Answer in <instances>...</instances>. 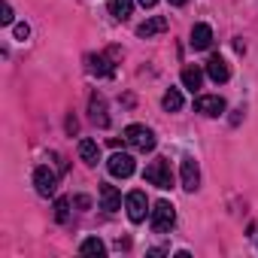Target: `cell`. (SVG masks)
<instances>
[{
    "label": "cell",
    "mask_w": 258,
    "mask_h": 258,
    "mask_svg": "<svg viewBox=\"0 0 258 258\" xmlns=\"http://www.w3.org/2000/svg\"><path fill=\"white\" fill-rule=\"evenodd\" d=\"M167 4H170V7H182V4H185V0H167Z\"/></svg>",
    "instance_id": "d4e9b609"
},
{
    "label": "cell",
    "mask_w": 258,
    "mask_h": 258,
    "mask_svg": "<svg viewBox=\"0 0 258 258\" xmlns=\"http://www.w3.org/2000/svg\"><path fill=\"white\" fill-rule=\"evenodd\" d=\"M182 188L185 191H198V185H201V167H198V161L195 158H182Z\"/></svg>",
    "instance_id": "ba28073f"
},
{
    "label": "cell",
    "mask_w": 258,
    "mask_h": 258,
    "mask_svg": "<svg viewBox=\"0 0 258 258\" xmlns=\"http://www.w3.org/2000/svg\"><path fill=\"white\" fill-rule=\"evenodd\" d=\"M124 143L134 146L137 152H152L155 149V134L146 124H127L124 127Z\"/></svg>",
    "instance_id": "3957f363"
},
{
    "label": "cell",
    "mask_w": 258,
    "mask_h": 258,
    "mask_svg": "<svg viewBox=\"0 0 258 258\" xmlns=\"http://www.w3.org/2000/svg\"><path fill=\"white\" fill-rule=\"evenodd\" d=\"M79 252H82V255H97V258H103V255H106V246H103V240H97V237H88V240H82Z\"/></svg>",
    "instance_id": "ac0fdd59"
},
{
    "label": "cell",
    "mask_w": 258,
    "mask_h": 258,
    "mask_svg": "<svg viewBox=\"0 0 258 258\" xmlns=\"http://www.w3.org/2000/svg\"><path fill=\"white\" fill-rule=\"evenodd\" d=\"M76 127H79V124H76V118L70 115V118H67V131H70V134H76Z\"/></svg>",
    "instance_id": "603a6c76"
},
{
    "label": "cell",
    "mask_w": 258,
    "mask_h": 258,
    "mask_svg": "<svg viewBox=\"0 0 258 258\" xmlns=\"http://www.w3.org/2000/svg\"><path fill=\"white\" fill-rule=\"evenodd\" d=\"M207 76H210L213 82H228V76H231V70H228V64H225V58H219V55H213V58L207 61Z\"/></svg>",
    "instance_id": "8fae6325"
},
{
    "label": "cell",
    "mask_w": 258,
    "mask_h": 258,
    "mask_svg": "<svg viewBox=\"0 0 258 258\" xmlns=\"http://www.w3.org/2000/svg\"><path fill=\"white\" fill-rule=\"evenodd\" d=\"M79 158L94 167V164L100 161V146H97L94 140H79Z\"/></svg>",
    "instance_id": "2e32d148"
},
{
    "label": "cell",
    "mask_w": 258,
    "mask_h": 258,
    "mask_svg": "<svg viewBox=\"0 0 258 258\" xmlns=\"http://www.w3.org/2000/svg\"><path fill=\"white\" fill-rule=\"evenodd\" d=\"M149 207V201H146V191H131L124 198V210H127V219H131L134 225H140L143 219H146V210Z\"/></svg>",
    "instance_id": "5b68a950"
},
{
    "label": "cell",
    "mask_w": 258,
    "mask_h": 258,
    "mask_svg": "<svg viewBox=\"0 0 258 258\" xmlns=\"http://www.w3.org/2000/svg\"><path fill=\"white\" fill-rule=\"evenodd\" d=\"M137 4H140V7H143V10H152V7H155V4H158V0H137Z\"/></svg>",
    "instance_id": "cb8c5ba5"
},
{
    "label": "cell",
    "mask_w": 258,
    "mask_h": 258,
    "mask_svg": "<svg viewBox=\"0 0 258 258\" xmlns=\"http://www.w3.org/2000/svg\"><path fill=\"white\" fill-rule=\"evenodd\" d=\"M34 188L40 198H52L58 191V173L49 170V167H37L34 170Z\"/></svg>",
    "instance_id": "277c9868"
},
{
    "label": "cell",
    "mask_w": 258,
    "mask_h": 258,
    "mask_svg": "<svg viewBox=\"0 0 258 258\" xmlns=\"http://www.w3.org/2000/svg\"><path fill=\"white\" fill-rule=\"evenodd\" d=\"M88 70L94 73V76H112L115 73V67H112V61L106 58V55H88Z\"/></svg>",
    "instance_id": "5bb4252c"
},
{
    "label": "cell",
    "mask_w": 258,
    "mask_h": 258,
    "mask_svg": "<svg viewBox=\"0 0 258 258\" xmlns=\"http://www.w3.org/2000/svg\"><path fill=\"white\" fill-rule=\"evenodd\" d=\"M149 225L155 234H167L173 225H176V210L170 201H158L152 210H149Z\"/></svg>",
    "instance_id": "7a4b0ae2"
},
{
    "label": "cell",
    "mask_w": 258,
    "mask_h": 258,
    "mask_svg": "<svg viewBox=\"0 0 258 258\" xmlns=\"http://www.w3.org/2000/svg\"><path fill=\"white\" fill-rule=\"evenodd\" d=\"M106 170H109L112 176L127 179V176L134 173V158L127 155V152H112V155H109V161H106Z\"/></svg>",
    "instance_id": "8992f818"
},
{
    "label": "cell",
    "mask_w": 258,
    "mask_h": 258,
    "mask_svg": "<svg viewBox=\"0 0 258 258\" xmlns=\"http://www.w3.org/2000/svg\"><path fill=\"white\" fill-rule=\"evenodd\" d=\"M100 207H103L106 213H115V210L121 207V195H118L115 185H109V182L100 185Z\"/></svg>",
    "instance_id": "30bf717a"
},
{
    "label": "cell",
    "mask_w": 258,
    "mask_h": 258,
    "mask_svg": "<svg viewBox=\"0 0 258 258\" xmlns=\"http://www.w3.org/2000/svg\"><path fill=\"white\" fill-rule=\"evenodd\" d=\"M16 37H19V40H28V37H31V28H28L25 22H22V25H16Z\"/></svg>",
    "instance_id": "7402d4cb"
},
{
    "label": "cell",
    "mask_w": 258,
    "mask_h": 258,
    "mask_svg": "<svg viewBox=\"0 0 258 258\" xmlns=\"http://www.w3.org/2000/svg\"><path fill=\"white\" fill-rule=\"evenodd\" d=\"M195 109H198L201 115H222V112H225V100H222L219 94H201V97L195 100Z\"/></svg>",
    "instance_id": "52a82bcc"
},
{
    "label": "cell",
    "mask_w": 258,
    "mask_h": 258,
    "mask_svg": "<svg viewBox=\"0 0 258 258\" xmlns=\"http://www.w3.org/2000/svg\"><path fill=\"white\" fill-rule=\"evenodd\" d=\"M161 31H167V19H164V16H155V19H146V22L137 28V37L149 40V37H155V34H161Z\"/></svg>",
    "instance_id": "7c38bea8"
},
{
    "label": "cell",
    "mask_w": 258,
    "mask_h": 258,
    "mask_svg": "<svg viewBox=\"0 0 258 258\" xmlns=\"http://www.w3.org/2000/svg\"><path fill=\"white\" fill-rule=\"evenodd\" d=\"M131 10H134V0H109V13L118 22H124L127 16H131Z\"/></svg>",
    "instance_id": "e0dca14e"
},
{
    "label": "cell",
    "mask_w": 258,
    "mask_h": 258,
    "mask_svg": "<svg viewBox=\"0 0 258 258\" xmlns=\"http://www.w3.org/2000/svg\"><path fill=\"white\" fill-rule=\"evenodd\" d=\"M182 85L191 88V91H198V88L204 85V70L195 67V64H185V67H182Z\"/></svg>",
    "instance_id": "9a60e30c"
},
{
    "label": "cell",
    "mask_w": 258,
    "mask_h": 258,
    "mask_svg": "<svg viewBox=\"0 0 258 258\" xmlns=\"http://www.w3.org/2000/svg\"><path fill=\"white\" fill-rule=\"evenodd\" d=\"M143 179H146L149 185L161 188V191L173 188V170H170V161H167V158H155V161L143 170Z\"/></svg>",
    "instance_id": "6da1fadb"
},
{
    "label": "cell",
    "mask_w": 258,
    "mask_h": 258,
    "mask_svg": "<svg viewBox=\"0 0 258 258\" xmlns=\"http://www.w3.org/2000/svg\"><path fill=\"white\" fill-rule=\"evenodd\" d=\"M161 106H164L167 112H179V109H182V94H179V88H170V91L161 97Z\"/></svg>",
    "instance_id": "d6986e66"
},
{
    "label": "cell",
    "mask_w": 258,
    "mask_h": 258,
    "mask_svg": "<svg viewBox=\"0 0 258 258\" xmlns=\"http://www.w3.org/2000/svg\"><path fill=\"white\" fill-rule=\"evenodd\" d=\"M88 112H91V121H94L97 127H106V124H109V112H106L103 94H91V97H88Z\"/></svg>",
    "instance_id": "9c48e42d"
},
{
    "label": "cell",
    "mask_w": 258,
    "mask_h": 258,
    "mask_svg": "<svg viewBox=\"0 0 258 258\" xmlns=\"http://www.w3.org/2000/svg\"><path fill=\"white\" fill-rule=\"evenodd\" d=\"M0 25H13V7L10 4L0 7Z\"/></svg>",
    "instance_id": "44dd1931"
},
{
    "label": "cell",
    "mask_w": 258,
    "mask_h": 258,
    "mask_svg": "<svg viewBox=\"0 0 258 258\" xmlns=\"http://www.w3.org/2000/svg\"><path fill=\"white\" fill-rule=\"evenodd\" d=\"M55 219H58L61 225L70 222V201H67V198H58V201H55Z\"/></svg>",
    "instance_id": "ffe728a7"
},
{
    "label": "cell",
    "mask_w": 258,
    "mask_h": 258,
    "mask_svg": "<svg viewBox=\"0 0 258 258\" xmlns=\"http://www.w3.org/2000/svg\"><path fill=\"white\" fill-rule=\"evenodd\" d=\"M210 43H213V28L210 25H195L191 28V49H210Z\"/></svg>",
    "instance_id": "4fadbf2b"
}]
</instances>
